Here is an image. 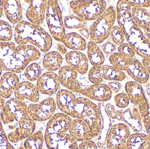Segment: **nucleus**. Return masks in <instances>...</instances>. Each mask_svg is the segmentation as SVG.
<instances>
[{
    "instance_id": "4c0bfd02",
    "label": "nucleus",
    "mask_w": 150,
    "mask_h": 149,
    "mask_svg": "<svg viewBox=\"0 0 150 149\" xmlns=\"http://www.w3.org/2000/svg\"><path fill=\"white\" fill-rule=\"evenodd\" d=\"M0 149H15L4 131L0 117Z\"/></svg>"
},
{
    "instance_id": "5fc2aeb1",
    "label": "nucleus",
    "mask_w": 150,
    "mask_h": 149,
    "mask_svg": "<svg viewBox=\"0 0 150 149\" xmlns=\"http://www.w3.org/2000/svg\"><path fill=\"white\" fill-rule=\"evenodd\" d=\"M2 68L1 66L0 65V78H1V76L2 73Z\"/></svg>"
},
{
    "instance_id": "7c9ffc66",
    "label": "nucleus",
    "mask_w": 150,
    "mask_h": 149,
    "mask_svg": "<svg viewBox=\"0 0 150 149\" xmlns=\"http://www.w3.org/2000/svg\"><path fill=\"white\" fill-rule=\"evenodd\" d=\"M63 62L62 56L58 52H47L43 60V65L45 69L49 71L53 72L60 69Z\"/></svg>"
},
{
    "instance_id": "e433bc0d",
    "label": "nucleus",
    "mask_w": 150,
    "mask_h": 149,
    "mask_svg": "<svg viewBox=\"0 0 150 149\" xmlns=\"http://www.w3.org/2000/svg\"><path fill=\"white\" fill-rule=\"evenodd\" d=\"M110 36L113 43L116 45L120 46L124 43L125 35L119 26L115 25L112 27Z\"/></svg>"
},
{
    "instance_id": "5701e85b",
    "label": "nucleus",
    "mask_w": 150,
    "mask_h": 149,
    "mask_svg": "<svg viewBox=\"0 0 150 149\" xmlns=\"http://www.w3.org/2000/svg\"><path fill=\"white\" fill-rule=\"evenodd\" d=\"M19 83V78L16 73H5L0 79V96L3 99L10 98Z\"/></svg>"
},
{
    "instance_id": "393cba45",
    "label": "nucleus",
    "mask_w": 150,
    "mask_h": 149,
    "mask_svg": "<svg viewBox=\"0 0 150 149\" xmlns=\"http://www.w3.org/2000/svg\"><path fill=\"white\" fill-rule=\"evenodd\" d=\"M72 120L69 115L64 113L56 114L49 120L45 131L67 133Z\"/></svg>"
},
{
    "instance_id": "49530a36",
    "label": "nucleus",
    "mask_w": 150,
    "mask_h": 149,
    "mask_svg": "<svg viewBox=\"0 0 150 149\" xmlns=\"http://www.w3.org/2000/svg\"><path fill=\"white\" fill-rule=\"evenodd\" d=\"M55 49L61 55H66L68 52L67 47L63 44H57L55 46Z\"/></svg>"
},
{
    "instance_id": "a18cd8bd",
    "label": "nucleus",
    "mask_w": 150,
    "mask_h": 149,
    "mask_svg": "<svg viewBox=\"0 0 150 149\" xmlns=\"http://www.w3.org/2000/svg\"><path fill=\"white\" fill-rule=\"evenodd\" d=\"M142 122L146 130L147 136H149L150 139V116L149 115L143 118Z\"/></svg>"
},
{
    "instance_id": "3c124183",
    "label": "nucleus",
    "mask_w": 150,
    "mask_h": 149,
    "mask_svg": "<svg viewBox=\"0 0 150 149\" xmlns=\"http://www.w3.org/2000/svg\"><path fill=\"white\" fill-rule=\"evenodd\" d=\"M4 8V1L0 0V18L1 17L3 12Z\"/></svg>"
},
{
    "instance_id": "2eb2a0df",
    "label": "nucleus",
    "mask_w": 150,
    "mask_h": 149,
    "mask_svg": "<svg viewBox=\"0 0 150 149\" xmlns=\"http://www.w3.org/2000/svg\"><path fill=\"white\" fill-rule=\"evenodd\" d=\"M78 93L90 99L100 102L110 100L112 94L108 85L103 84H93L84 88L81 87Z\"/></svg>"
},
{
    "instance_id": "6e6d98bb",
    "label": "nucleus",
    "mask_w": 150,
    "mask_h": 149,
    "mask_svg": "<svg viewBox=\"0 0 150 149\" xmlns=\"http://www.w3.org/2000/svg\"><path fill=\"white\" fill-rule=\"evenodd\" d=\"M18 149H26L24 147V146H23V145H21V146H20V147H19V148H18Z\"/></svg>"
},
{
    "instance_id": "412c9836",
    "label": "nucleus",
    "mask_w": 150,
    "mask_h": 149,
    "mask_svg": "<svg viewBox=\"0 0 150 149\" xmlns=\"http://www.w3.org/2000/svg\"><path fill=\"white\" fill-rule=\"evenodd\" d=\"M126 71L135 81L140 84H146L150 76L142 64L135 58H129V65Z\"/></svg>"
},
{
    "instance_id": "bb28decb",
    "label": "nucleus",
    "mask_w": 150,
    "mask_h": 149,
    "mask_svg": "<svg viewBox=\"0 0 150 149\" xmlns=\"http://www.w3.org/2000/svg\"><path fill=\"white\" fill-rule=\"evenodd\" d=\"M62 43L67 48L74 51L84 50L87 48L86 39L76 32L67 34Z\"/></svg>"
},
{
    "instance_id": "b1692460",
    "label": "nucleus",
    "mask_w": 150,
    "mask_h": 149,
    "mask_svg": "<svg viewBox=\"0 0 150 149\" xmlns=\"http://www.w3.org/2000/svg\"><path fill=\"white\" fill-rule=\"evenodd\" d=\"M4 11L7 19L12 24H18L23 18V10L20 1H4Z\"/></svg>"
},
{
    "instance_id": "864d4df0",
    "label": "nucleus",
    "mask_w": 150,
    "mask_h": 149,
    "mask_svg": "<svg viewBox=\"0 0 150 149\" xmlns=\"http://www.w3.org/2000/svg\"><path fill=\"white\" fill-rule=\"evenodd\" d=\"M144 36L150 42V28L147 30L145 31Z\"/></svg>"
},
{
    "instance_id": "79ce46f5",
    "label": "nucleus",
    "mask_w": 150,
    "mask_h": 149,
    "mask_svg": "<svg viewBox=\"0 0 150 149\" xmlns=\"http://www.w3.org/2000/svg\"><path fill=\"white\" fill-rule=\"evenodd\" d=\"M127 1L132 8H150V0H127Z\"/></svg>"
},
{
    "instance_id": "20e7f679",
    "label": "nucleus",
    "mask_w": 150,
    "mask_h": 149,
    "mask_svg": "<svg viewBox=\"0 0 150 149\" xmlns=\"http://www.w3.org/2000/svg\"><path fill=\"white\" fill-rule=\"evenodd\" d=\"M14 38L18 45L30 43L47 52L51 49L52 39L51 36L40 26L26 21H21L16 25Z\"/></svg>"
},
{
    "instance_id": "4468645a",
    "label": "nucleus",
    "mask_w": 150,
    "mask_h": 149,
    "mask_svg": "<svg viewBox=\"0 0 150 149\" xmlns=\"http://www.w3.org/2000/svg\"><path fill=\"white\" fill-rule=\"evenodd\" d=\"M57 104L55 100L52 98H48L39 104L29 105L28 113L34 121H45L53 116Z\"/></svg>"
},
{
    "instance_id": "de8ad7c7",
    "label": "nucleus",
    "mask_w": 150,
    "mask_h": 149,
    "mask_svg": "<svg viewBox=\"0 0 150 149\" xmlns=\"http://www.w3.org/2000/svg\"><path fill=\"white\" fill-rule=\"evenodd\" d=\"M78 31L79 34L82 35V37H83L85 39H89L90 38V30L87 28H83V29H78Z\"/></svg>"
},
{
    "instance_id": "603ef678",
    "label": "nucleus",
    "mask_w": 150,
    "mask_h": 149,
    "mask_svg": "<svg viewBox=\"0 0 150 149\" xmlns=\"http://www.w3.org/2000/svg\"><path fill=\"white\" fill-rule=\"evenodd\" d=\"M5 100H4V99L2 98L0 96V110L2 109L3 108L4 105H5Z\"/></svg>"
},
{
    "instance_id": "f704fd0d",
    "label": "nucleus",
    "mask_w": 150,
    "mask_h": 149,
    "mask_svg": "<svg viewBox=\"0 0 150 149\" xmlns=\"http://www.w3.org/2000/svg\"><path fill=\"white\" fill-rule=\"evenodd\" d=\"M42 71L40 66L37 63H33L25 68V76L29 81H36L41 76Z\"/></svg>"
},
{
    "instance_id": "ea45409f",
    "label": "nucleus",
    "mask_w": 150,
    "mask_h": 149,
    "mask_svg": "<svg viewBox=\"0 0 150 149\" xmlns=\"http://www.w3.org/2000/svg\"><path fill=\"white\" fill-rule=\"evenodd\" d=\"M119 53L128 58H133L136 53L131 45L128 43H123L118 48Z\"/></svg>"
},
{
    "instance_id": "4be33fe9",
    "label": "nucleus",
    "mask_w": 150,
    "mask_h": 149,
    "mask_svg": "<svg viewBox=\"0 0 150 149\" xmlns=\"http://www.w3.org/2000/svg\"><path fill=\"white\" fill-rule=\"evenodd\" d=\"M69 66L81 75H84L88 71V59L84 53L79 51H72L65 56Z\"/></svg>"
},
{
    "instance_id": "f8f14e48",
    "label": "nucleus",
    "mask_w": 150,
    "mask_h": 149,
    "mask_svg": "<svg viewBox=\"0 0 150 149\" xmlns=\"http://www.w3.org/2000/svg\"><path fill=\"white\" fill-rule=\"evenodd\" d=\"M130 135L127 125L118 123L112 126L106 139L107 149H127V143Z\"/></svg>"
},
{
    "instance_id": "2f4dec72",
    "label": "nucleus",
    "mask_w": 150,
    "mask_h": 149,
    "mask_svg": "<svg viewBox=\"0 0 150 149\" xmlns=\"http://www.w3.org/2000/svg\"><path fill=\"white\" fill-rule=\"evenodd\" d=\"M44 140L43 132L39 130L25 139L23 145L26 149H42Z\"/></svg>"
},
{
    "instance_id": "473e14b6",
    "label": "nucleus",
    "mask_w": 150,
    "mask_h": 149,
    "mask_svg": "<svg viewBox=\"0 0 150 149\" xmlns=\"http://www.w3.org/2000/svg\"><path fill=\"white\" fill-rule=\"evenodd\" d=\"M65 28L69 29H83L87 27V22L77 15H68L63 19Z\"/></svg>"
},
{
    "instance_id": "6e6552de",
    "label": "nucleus",
    "mask_w": 150,
    "mask_h": 149,
    "mask_svg": "<svg viewBox=\"0 0 150 149\" xmlns=\"http://www.w3.org/2000/svg\"><path fill=\"white\" fill-rule=\"evenodd\" d=\"M70 6L73 12L85 21L95 20L106 9L104 0L72 1Z\"/></svg>"
},
{
    "instance_id": "cd10ccee",
    "label": "nucleus",
    "mask_w": 150,
    "mask_h": 149,
    "mask_svg": "<svg viewBox=\"0 0 150 149\" xmlns=\"http://www.w3.org/2000/svg\"><path fill=\"white\" fill-rule=\"evenodd\" d=\"M127 149H150V138L141 132L132 134L127 141Z\"/></svg>"
},
{
    "instance_id": "f3484780",
    "label": "nucleus",
    "mask_w": 150,
    "mask_h": 149,
    "mask_svg": "<svg viewBox=\"0 0 150 149\" xmlns=\"http://www.w3.org/2000/svg\"><path fill=\"white\" fill-rule=\"evenodd\" d=\"M60 84L58 75L53 72L48 71L39 78L36 86L40 93L51 95L57 92Z\"/></svg>"
},
{
    "instance_id": "6ab92c4d",
    "label": "nucleus",
    "mask_w": 150,
    "mask_h": 149,
    "mask_svg": "<svg viewBox=\"0 0 150 149\" xmlns=\"http://www.w3.org/2000/svg\"><path fill=\"white\" fill-rule=\"evenodd\" d=\"M78 73L69 65L61 67L59 72V80L60 84L68 90L78 93L81 87L76 80Z\"/></svg>"
},
{
    "instance_id": "f03ea898",
    "label": "nucleus",
    "mask_w": 150,
    "mask_h": 149,
    "mask_svg": "<svg viewBox=\"0 0 150 149\" xmlns=\"http://www.w3.org/2000/svg\"><path fill=\"white\" fill-rule=\"evenodd\" d=\"M0 117L4 125H8L10 132L7 134L11 143L25 140L35 132L36 123L29 115L28 106L16 98L5 102L1 110Z\"/></svg>"
},
{
    "instance_id": "8fccbe9b",
    "label": "nucleus",
    "mask_w": 150,
    "mask_h": 149,
    "mask_svg": "<svg viewBox=\"0 0 150 149\" xmlns=\"http://www.w3.org/2000/svg\"><path fill=\"white\" fill-rule=\"evenodd\" d=\"M145 91L150 99V80H149L145 85Z\"/></svg>"
},
{
    "instance_id": "0eeeda50",
    "label": "nucleus",
    "mask_w": 150,
    "mask_h": 149,
    "mask_svg": "<svg viewBox=\"0 0 150 149\" xmlns=\"http://www.w3.org/2000/svg\"><path fill=\"white\" fill-rule=\"evenodd\" d=\"M46 19L49 31L56 41L62 43L66 36L62 11L56 0L47 1Z\"/></svg>"
},
{
    "instance_id": "423d86ee",
    "label": "nucleus",
    "mask_w": 150,
    "mask_h": 149,
    "mask_svg": "<svg viewBox=\"0 0 150 149\" xmlns=\"http://www.w3.org/2000/svg\"><path fill=\"white\" fill-rule=\"evenodd\" d=\"M116 8L110 6L95 20L90 29V38L97 44L107 39L116 20Z\"/></svg>"
},
{
    "instance_id": "37998d69",
    "label": "nucleus",
    "mask_w": 150,
    "mask_h": 149,
    "mask_svg": "<svg viewBox=\"0 0 150 149\" xmlns=\"http://www.w3.org/2000/svg\"><path fill=\"white\" fill-rule=\"evenodd\" d=\"M78 149H98V146L92 140H89L81 142Z\"/></svg>"
},
{
    "instance_id": "dca6fc26",
    "label": "nucleus",
    "mask_w": 150,
    "mask_h": 149,
    "mask_svg": "<svg viewBox=\"0 0 150 149\" xmlns=\"http://www.w3.org/2000/svg\"><path fill=\"white\" fill-rule=\"evenodd\" d=\"M29 3V8L26 11V17L31 23L40 26L45 16L47 1L33 0L25 1Z\"/></svg>"
},
{
    "instance_id": "ddd939ff",
    "label": "nucleus",
    "mask_w": 150,
    "mask_h": 149,
    "mask_svg": "<svg viewBox=\"0 0 150 149\" xmlns=\"http://www.w3.org/2000/svg\"><path fill=\"white\" fill-rule=\"evenodd\" d=\"M44 139L49 149H78L76 141L67 133L45 131Z\"/></svg>"
},
{
    "instance_id": "58836bf2",
    "label": "nucleus",
    "mask_w": 150,
    "mask_h": 149,
    "mask_svg": "<svg viewBox=\"0 0 150 149\" xmlns=\"http://www.w3.org/2000/svg\"><path fill=\"white\" fill-rule=\"evenodd\" d=\"M114 101L116 106L120 108L127 107L130 102L128 95L124 93H120L116 94L114 97Z\"/></svg>"
},
{
    "instance_id": "09e8293b",
    "label": "nucleus",
    "mask_w": 150,
    "mask_h": 149,
    "mask_svg": "<svg viewBox=\"0 0 150 149\" xmlns=\"http://www.w3.org/2000/svg\"><path fill=\"white\" fill-rule=\"evenodd\" d=\"M142 63L149 72L150 78V59L143 58L142 59Z\"/></svg>"
},
{
    "instance_id": "c9c22d12",
    "label": "nucleus",
    "mask_w": 150,
    "mask_h": 149,
    "mask_svg": "<svg viewBox=\"0 0 150 149\" xmlns=\"http://www.w3.org/2000/svg\"><path fill=\"white\" fill-rule=\"evenodd\" d=\"M13 36V30L10 24L5 21L0 20V41L10 42Z\"/></svg>"
},
{
    "instance_id": "c756f323",
    "label": "nucleus",
    "mask_w": 150,
    "mask_h": 149,
    "mask_svg": "<svg viewBox=\"0 0 150 149\" xmlns=\"http://www.w3.org/2000/svg\"><path fill=\"white\" fill-rule=\"evenodd\" d=\"M86 48L88 59L91 64L93 66L102 65L105 62V56L97 44L91 40L87 44Z\"/></svg>"
},
{
    "instance_id": "1a4fd4ad",
    "label": "nucleus",
    "mask_w": 150,
    "mask_h": 149,
    "mask_svg": "<svg viewBox=\"0 0 150 149\" xmlns=\"http://www.w3.org/2000/svg\"><path fill=\"white\" fill-rule=\"evenodd\" d=\"M105 108L111 119L123 122L135 133H140L142 130L143 117L139 109L135 106L123 112L116 110L110 103L107 104Z\"/></svg>"
},
{
    "instance_id": "f257e3e1",
    "label": "nucleus",
    "mask_w": 150,
    "mask_h": 149,
    "mask_svg": "<svg viewBox=\"0 0 150 149\" xmlns=\"http://www.w3.org/2000/svg\"><path fill=\"white\" fill-rule=\"evenodd\" d=\"M56 102L62 113L86 122L92 131L93 139L97 138L102 125L101 115L98 106L89 99L76 98L72 92L65 89L58 92Z\"/></svg>"
},
{
    "instance_id": "aec40b11",
    "label": "nucleus",
    "mask_w": 150,
    "mask_h": 149,
    "mask_svg": "<svg viewBox=\"0 0 150 149\" xmlns=\"http://www.w3.org/2000/svg\"><path fill=\"white\" fill-rule=\"evenodd\" d=\"M15 98L21 101L27 99L33 102H38L40 99V92L37 86L30 81L19 83L14 92Z\"/></svg>"
},
{
    "instance_id": "9d476101",
    "label": "nucleus",
    "mask_w": 150,
    "mask_h": 149,
    "mask_svg": "<svg viewBox=\"0 0 150 149\" xmlns=\"http://www.w3.org/2000/svg\"><path fill=\"white\" fill-rule=\"evenodd\" d=\"M125 88L130 102L138 108L143 118L149 116V104L141 84L135 81H127Z\"/></svg>"
},
{
    "instance_id": "72a5a7b5",
    "label": "nucleus",
    "mask_w": 150,
    "mask_h": 149,
    "mask_svg": "<svg viewBox=\"0 0 150 149\" xmlns=\"http://www.w3.org/2000/svg\"><path fill=\"white\" fill-rule=\"evenodd\" d=\"M111 64L120 71H127L129 65V58L124 57L119 52H115L109 58Z\"/></svg>"
},
{
    "instance_id": "c03bdc74",
    "label": "nucleus",
    "mask_w": 150,
    "mask_h": 149,
    "mask_svg": "<svg viewBox=\"0 0 150 149\" xmlns=\"http://www.w3.org/2000/svg\"><path fill=\"white\" fill-rule=\"evenodd\" d=\"M108 86L114 92L118 93L121 88L122 85L119 81H112L109 82Z\"/></svg>"
},
{
    "instance_id": "9b49d317",
    "label": "nucleus",
    "mask_w": 150,
    "mask_h": 149,
    "mask_svg": "<svg viewBox=\"0 0 150 149\" xmlns=\"http://www.w3.org/2000/svg\"><path fill=\"white\" fill-rule=\"evenodd\" d=\"M88 78L93 84H101L103 79L112 81H122L126 79V74L113 66L101 65L92 67L89 71Z\"/></svg>"
},
{
    "instance_id": "7ed1b4c3",
    "label": "nucleus",
    "mask_w": 150,
    "mask_h": 149,
    "mask_svg": "<svg viewBox=\"0 0 150 149\" xmlns=\"http://www.w3.org/2000/svg\"><path fill=\"white\" fill-rule=\"evenodd\" d=\"M131 7L127 0L118 1L116 6L117 22L126 40L135 52L144 59H150V42L132 18Z\"/></svg>"
},
{
    "instance_id": "a19ab883",
    "label": "nucleus",
    "mask_w": 150,
    "mask_h": 149,
    "mask_svg": "<svg viewBox=\"0 0 150 149\" xmlns=\"http://www.w3.org/2000/svg\"><path fill=\"white\" fill-rule=\"evenodd\" d=\"M101 49L106 55L111 56L116 51V45L114 43L110 41H108L102 45Z\"/></svg>"
},
{
    "instance_id": "c85d7f7f",
    "label": "nucleus",
    "mask_w": 150,
    "mask_h": 149,
    "mask_svg": "<svg viewBox=\"0 0 150 149\" xmlns=\"http://www.w3.org/2000/svg\"><path fill=\"white\" fill-rule=\"evenodd\" d=\"M131 15L138 27L146 31L150 28V12L144 8H132Z\"/></svg>"
},
{
    "instance_id": "a878e982",
    "label": "nucleus",
    "mask_w": 150,
    "mask_h": 149,
    "mask_svg": "<svg viewBox=\"0 0 150 149\" xmlns=\"http://www.w3.org/2000/svg\"><path fill=\"white\" fill-rule=\"evenodd\" d=\"M100 111L102 119L101 130L98 136L97 137V145L100 149H102L106 144V139L108 132L112 127L111 119L109 117L105 106L102 103H99L98 105Z\"/></svg>"
},
{
    "instance_id": "a211bd4d",
    "label": "nucleus",
    "mask_w": 150,
    "mask_h": 149,
    "mask_svg": "<svg viewBox=\"0 0 150 149\" xmlns=\"http://www.w3.org/2000/svg\"><path fill=\"white\" fill-rule=\"evenodd\" d=\"M69 131L70 135L77 141H89L93 139L91 128L86 122L81 119L72 120Z\"/></svg>"
},
{
    "instance_id": "39448f33",
    "label": "nucleus",
    "mask_w": 150,
    "mask_h": 149,
    "mask_svg": "<svg viewBox=\"0 0 150 149\" xmlns=\"http://www.w3.org/2000/svg\"><path fill=\"white\" fill-rule=\"evenodd\" d=\"M11 42L0 41V65L3 70L14 73H20L30 62L16 48Z\"/></svg>"
}]
</instances>
